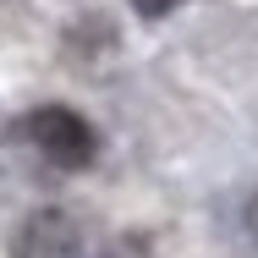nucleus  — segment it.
I'll use <instances>...</instances> for the list:
<instances>
[{
	"instance_id": "1",
	"label": "nucleus",
	"mask_w": 258,
	"mask_h": 258,
	"mask_svg": "<svg viewBox=\"0 0 258 258\" xmlns=\"http://www.w3.org/2000/svg\"><path fill=\"white\" fill-rule=\"evenodd\" d=\"M28 138H33V149L60 165V170H83V165H94L99 154V132L77 115V110H66V104H44V110H33L28 115Z\"/></svg>"
},
{
	"instance_id": "2",
	"label": "nucleus",
	"mask_w": 258,
	"mask_h": 258,
	"mask_svg": "<svg viewBox=\"0 0 258 258\" xmlns=\"http://www.w3.org/2000/svg\"><path fill=\"white\" fill-rule=\"evenodd\" d=\"M22 236H28L22 258H77L83 253V236H77V225L66 214H33Z\"/></svg>"
},
{
	"instance_id": "3",
	"label": "nucleus",
	"mask_w": 258,
	"mask_h": 258,
	"mask_svg": "<svg viewBox=\"0 0 258 258\" xmlns=\"http://www.w3.org/2000/svg\"><path fill=\"white\" fill-rule=\"evenodd\" d=\"M181 0H132V11L138 17H165V11H176Z\"/></svg>"
}]
</instances>
